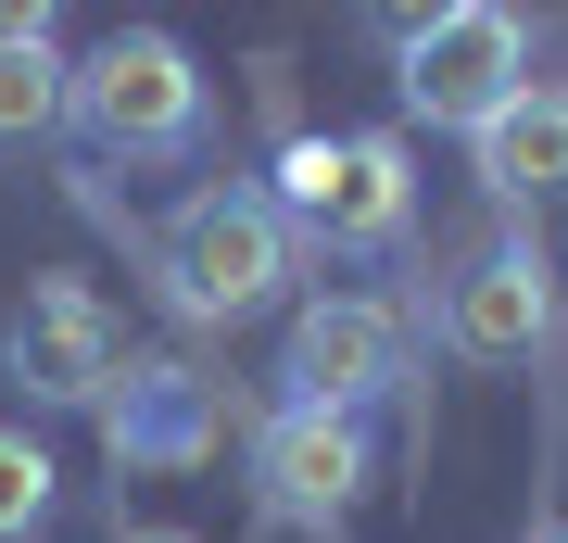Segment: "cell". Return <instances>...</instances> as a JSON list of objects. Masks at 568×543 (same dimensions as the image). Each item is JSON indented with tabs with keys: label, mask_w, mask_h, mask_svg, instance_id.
<instances>
[{
	"label": "cell",
	"mask_w": 568,
	"mask_h": 543,
	"mask_svg": "<svg viewBox=\"0 0 568 543\" xmlns=\"http://www.w3.org/2000/svg\"><path fill=\"white\" fill-rule=\"evenodd\" d=\"M140 253H152V291L190 329H241V316H265V303L304 279V241L265 202V178H203L190 202H164V228Z\"/></svg>",
	"instance_id": "6da1fadb"
},
{
	"label": "cell",
	"mask_w": 568,
	"mask_h": 543,
	"mask_svg": "<svg viewBox=\"0 0 568 543\" xmlns=\"http://www.w3.org/2000/svg\"><path fill=\"white\" fill-rule=\"evenodd\" d=\"M63 127L102 164H190L203 127H215V89H203V63H190V39L114 26V39L77 63V89H63Z\"/></svg>",
	"instance_id": "7a4b0ae2"
},
{
	"label": "cell",
	"mask_w": 568,
	"mask_h": 543,
	"mask_svg": "<svg viewBox=\"0 0 568 543\" xmlns=\"http://www.w3.org/2000/svg\"><path fill=\"white\" fill-rule=\"evenodd\" d=\"M265 202L291 215L304 253H392L417 228V152L392 127H342V140H291Z\"/></svg>",
	"instance_id": "3957f363"
},
{
	"label": "cell",
	"mask_w": 568,
	"mask_h": 543,
	"mask_svg": "<svg viewBox=\"0 0 568 543\" xmlns=\"http://www.w3.org/2000/svg\"><path fill=\"white\" fill-rule=\"evenodd\" d=\"M392 89H405L417 127L480 140V127L530 89V26L506 13V0H443V13H417L405 39H392Z\"/></svg>",
	"instance_id": "277c9868"
},
{
	"label": "cell",
	"mask_w": 568,
	"mask_h": 543,
	"mask_svg": "<svg viewBox=\"0 0 568 543\" xmlns=\"http://www.w3.org/2000/svg\"><path fill=\"white\" fill-rule=\"evenodd\" d=\"M443 354H467V366H556V265H544V241L530 228H493V241H467L455 253V279H443Z\"/></svg>",
	"instance_id": "5b68a950"
},
{
	"label": "cell",
	"mask_w": 568,
	"mask_h": 543,
	"mask_svg": "<svg viewBox=\"0 0 568 543\" xmlns=\"http://www.w3.org/2000/svg\"><path fill=\"white\" fill-rule=\"evenodd\" d=\"M126 316L89 279H39L13 303V329H0V380H13L26 404H89V418H102V392L126 380Z\"/></svg>",
	"instance_id": "8992f818"
},
{
	"label": "cell",
	"mask_w": 568,
	"mask_h": 543,
	"mask_svg": "<svg viewBox=\"0 0 568 543\" xmlns=\"http://www.w3.org/2000/svg\"><path fill=\"white\" fill-rule=\"evenodd\" d=\"M366 481H379V443H366V418H328V404H265V430H253V493H265V519H291V531H342Z\"/></svg>",
	"instance_id": "52a82bcc"
},
{
	"label": "cell",
	"mask_w": 568,
	"mask_h": 543,
	"mask_svg": "<svg viewBox=\"0 0 568 543\" xmlns=\"http://www.w3.org/2000/svg\"><path fill=\"white\" fill-rule=\"evenodd\" d=\"M102 443L140 481H178V467H203L227 443V380L190 354H126V380L102 392Z\"/></svg>",
	"instance_id": "ba28073f"
},
{
	"label": "cell",
	"mask_w": 568,
	"mask_h": 543,
	"mask_svg": "<svg viewBox=\"0 0 568 543\" xmlns=\"http://www.w3.org/2000/svg\"><path fill=\"white\" fill-rule=\"evenodd\" d=\"M278 404H328V418H366L379 392H405V316L366 291H316L291 316V366H278Z\"/></svg>",
	"instance_id": "9c48e42d"
},
{
	"label": "cell",
	"mask_w": 568,
	"mask_h": 543,
	"mask_svg": "<svg viewBox=\"0 0 568 543\" xmlns=\"http://www.w3.org/2000/svg\"><path fill=\"white\" fill-rule=\"evenodd\" d=\"M467 152H480V190L493 202H556L568 190V77H530Z\"/></svg>",
	"instance_id": "30bf717a"
},
{
	"label": "cell",
	"mask_w": 568,
	"mask_h": 543,
	"mask_svg": "<svg viewBox=\"0 0 568 543\" xmlns=\"http://www.w3.org/2000/svg\"><path fill=\"white\" fill-rule=\"evenodd\" d=\"M63 89H77V63L51 51V13H0V164L63 140Z\"/></svg>",
	"instance_id": "8fae6325"
},
{
	"label": "cell",
	"mask_w": 568,
	"mask_h": 543,
	"mask_svg": "<svg viewBox=\"0 0 568 543\" xmlns=\"http://www.w3.org/2000/svg\"><path fill=\"white\" fill-rule=\"evenodd\" d=\"M51 481H63V467L39 455V430L0 418V543H39L51 531Z\"/></svg>",
	"instance_id": "7c38bea8"
},
{
	"label": "cell",
	"mask_w": 568,
	"mask_h": 543,
	"mask_svg": "<svg viewBox=\"0 0 568 543\" xmlns=\"http://www.w3.org/2000/svg\"><path fill=\"white\" fill-rule=\"evenodd\" d=\"M114 543H203V531H178V519H140V531H114Z\"/></svg>",
	"instance_id": "4fadbf2b"
},
{
	"label": "cell",
	"mask_w": 568,
	"mask_h": 543,
	"mask_svg": "<svg viewBox=\"0 0 568 543\" xmlns=\"http://www.w3.org/2000/svg\"><path fill=\"white\" fill-rule=\"evenodd\" d=\"M530 543H568V519H544V531H530Z\"/></svg>",
	"instance_id": "5bb4252c"
}]
</instances>
